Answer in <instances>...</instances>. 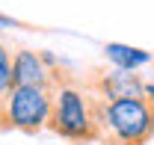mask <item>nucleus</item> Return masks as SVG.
Segmentation results:
<instances>
[{"mask_svg":"<svg viewBox=\"0 0 154 145\" xmlns=\"http://www.w3.org/2000/svg\"><path fill=\"white\" fill-rule=\"evenodd\" d=\"M54 68V113L48 130L68 142H101V98L74 77Z\"/></svg>","mask_w":154,"mask_h":145,"instance_id":"obj_1","label":"nucleus"},{"mask_svg":"<svg viewBox=\"0 0 154 145\" xmlns=\"http://www.w3.org/2000/svg\"><path fill=\"white\" fill-rule=\"evenodd\" d=\"M154 136V107L148 98H101V142L104 145H145Z\"/></svg>","mask_w":154,"mask_h":145,"instance_id":"obj_2","label":"nucleus"},{"mask_svg":"<svg viewBox=\"0 0 154 145\" xmlns=\"http://www.w3.org/2000/svg\"><path fill=\"white\" fill-rule=\"evenodd\" d=\"M54 113V86H15L0 101L3 130L38 133L45 130Z\"/></svg>","mask_w":154,"mask_h":145,"instance_id":"obj_3","label":"nucleus"},{"mask_svg":"<svg viewBox=\"0 0 154 145\" xmlns=\"http://www.w3.org/2000/svg\"><path fill=\"white\" fill-rule=\"evenodd\" d=\"M86 86L95 92L98 98L104 101H122V98H145V83L136 77L134 71H122V68H113V71H95Z\"/></svg>","mask_w":154,"mask_h":145,"instance_id":"obj_4","label":"nucleus"},{"mask_svg":"<svg viewBox=\"0 0 154 145\" xmlns=\"http://www.w3.org/2000/svg\"><path fill=\"white\" fill-rule=\"evenodd\" d=\"M12 62H15V86H54V68L45 62L42 51L18 48Z\"/></svg>","mask_w":154,"mask_h":145,"instance_id":"obj_5","label":"nucleus"},{"mask_svg":"<svg viewBox=\"0 0 154 145\" xmlns=\"http://www.w3.org/2000/svg\"><path fill=\"white\" fill-rule=\"evenodd\" d=\"M104 54L113 62V68H122V71H136L139 65L151 62V54L142 51V48H131V45H119V42H110L104 45Z\"/></svg>","mask_w":154,"mask_h":145,"instance_id":"obj_6","label":"nucleus"},{"mask_svg":"<svg viewBox=\"0 0 154 145\" xmlns=\"http://www.w3.org/2000/svg\"><path fill=\"white\" fill-rule=\"evenodd\" d=\"M12 89H15V62L9 56V48L3 45L0 48V92L9 95Z\"/></svg>","mask_w":154,"mask_h":145,"instance_id":"obj_7","label":"nucleus"},{"mask_svg":"<svg viewBox=\"0 0 154 145\" xmlns=\"http://www.w3.org/2000/svg\"><path fill=\"white\" fill-rule=\"evenodd\" d=\"M145 98H148V104L154 107V83H145Z\"/></svg>","mask_w":154,"mask_h":145,"instance_id":"obj_8","label":"nucleus"}]
</instances>
